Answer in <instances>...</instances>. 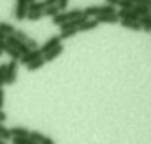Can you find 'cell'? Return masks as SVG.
Returning a JSON list of instances; mask_svg holds the SVG:
<instances>
[{
    "label": "cell",
    "mask_w": 151,
    "mask_h": 144,
    "mask_svg": "<svg viewBox=\"0 0 151 144\" xmlns=\"http://www.w3.org/2000/svg\"><path fill=\"white\" fill-rule=\"evenodd\" d=\"M117 6H119L121 9H133V4H132V2H128V0H119Z\"/></svg>",
    "instance_id": "22"
},
{
    "label": "cell",
    "mask_w": 151,
    "mask_h": 144,
    "mask_svg": "<svg viewBox=\"0 0 151 144\" xmlns=\"http://www.w3.org/2000/svg\"><path fill=\"white\" fill-rule=\"evenodd\" d=\"M117 2H119V0H105V4H109V6H112V7H116Z\"/></svg>",
    "instance_id": "25"
},
{
    "label": "cell",
    "mask_w": 151,
    "mask_h": 144,
    "mask_svg": "<svg viewBox=\"0 0 151 144\" xmlns=\"http://www.w3.org/2000/svg\"><path fill=\"white\" fill-rule=\"evenodd\" d=\"M137 22L140 23V29H142L144 32H151V14H146V16H140V18H139Z\"/></svg>",
    "instance_id": "11"
},
{
    "label": "cell",
    "mask_w": 151,
    "mask_h": 144,
    "mask_svg": "<svg viewBox=\"0 0 151 144\" xmlns=\"http://www.w3.org/2000/svg\"><path fill=\"white\" fill-rule=\"evenodd\" d=\"M39 57H43L41 55V52H39V48H36V50H29L27 53H23L22 57H20V60H18V64L22 62V64H29V62H32V60H36V59H39Z\"/></svg>",
    "instance_id": "6"
},
{
    "label": "cell",
    "mask_w": 151,
    "mask_h": 144,
    "mask_svg": "<svg viewBox=\"0 0 151 144\" xmlns=\"http://www.w3.org/2000/svg\"><path fill=\"white\" fill-rule=\"evenodd\" d=\"M4 45H6L4 41H0V55H2V53H4Z\"/></svg>",
    "instance_id": "27"
},
{
    "label": "cell",
    "mask_w": 151,
    "mask_h": 144,
    "mask_svg": "<svg viewBox=\"0 0 151 144\" xmlns=\"http://www.w3.org/2000/svg\"><path fill=\"white\" fill-rule=\"evenodd\" d=\"M0 144H6V140H0Z\"/></svg>",
    "instance_id": "29"
},
{
    "label": "cell",
    "mask_w": 151,
    "mask_h": 144,
    "mask_svg": "<svg viewBox=\"0 0 151 144\" xmlns=\"http://www.w3.org/2000/svg\"><path fill=\"white\" fill-rule=\"evenodd\" d=\"M14 25L13 23H7V22H0V32L2 34H6V36H11L13 32H14Z\"/></svg>",
    "instance_id": "14"
},
{
    "label": "cell",
    "mask_w": 151,
    "mask_h": 144,
    "mask_svg": "<svg viewBox=\"0 0 151 144\" xmlns=\"http://www.w3.org/2000/svg\"><path fill=\"white\" fill-rule=\"evenodd\" d=\"M98 27V23H96V20H93V18H87L84 23H80L78 25V29H77V32H89V30H94Z\"/></svg>",
    "instance_id": "9"
},
{
    "label": "cell",
    "mask_w": 151,
    "mask_h": 144,
    "mask_svg": "<svg viewBox=\"0 0 151 144\" xmlns=\"http://www.w3.org/2000/svg\"><path fill=\"white\" fill-rule=\"evenodd\" d=\"M6 119H7V116H6V112H4V110H0V123H4Z\"/></svg>",
    "instance_id": "26"
},
{
    "label": "cell",
    "mask_w": 151,
    "mask_h": 144,
    "mask_svg": "<svg viewBox=\"0 0 151 144\" xmlns=\"http://www.w3.org/2000/svg\"><path fill=\"white\" fill-rule=\"evenodd\" d=\"M29 137H30L36 144H39V142H41L46 135H43V133H41V132H37V130H30V132H29Z\"/></svg>",
    "instance_id": "18"
},
{
    "label": "cell",
    "mask_w": 151,
    "mask_h": 144,
    "mask_svg": "<svg viewBox=\"0 0 151 144\" xmlns=\"http://www.w3.org/2000/svg\"><path fill=\"white\" fill-rule=\"evenodd\" d=\"M45 64H46V62L43 60V57H39V59H36V60L29 62V64H27V69H29V71H37V69H41Z\"/></svg>",
    "instance_id": "13"
},
{
    "label": "cell",
    "mask_w": 151,
    "mask_h": 144,
    "mask_svg": "<svg viewBox=\"0 0 151 144\" xmlns=\"http://www.w3.org/2000/svg\"><path fill=\"white\" fill-rule=\"evenodd\" d=\"M62 41H60V37H59V34L57 36H52V37H48L43 45H39V52H41V55H45L46 52H50L52 48H55L57 45H60Z\"/></svg>",
    "instance_id": "5"
},
{
    "label": "cell",
    "mask_w": 151,
    "mask_h": 144,
    "mask_svg": "<svg viewBox=\"0 0 151 144\" xmlns=\"http://www.w3.org/2000/svg\"><path fill=\"white\" fill-rule=\"evenodd\" d=\"M93 20H96V23H98V25H100V23H119V18H117V14H116V13L101 14V16H96V18H93Z\"/></svg>",
    "instance_id": "8"
},
{
    "label": "cell",
    "mask_w": 151,
    "mask_h": 144,
    "mask_svg": "<svg viewBox=\"0 0 151 144\" xmlns=\"http://www.w3.org/2000/svg\"><path fill=\"white\" fill-rule=\"evenodd\" d=\"M68 4H69V0H57L55 6H57L59 11H66V9H68Z\"/></svg>",
    "instance_id": "20"
},
{
    "label": "cell",
    "mask_w": 151,
    "mask_h": 144,
    "mask_svg": "<svg viewBox=\"0 0 151 144\" xmlns=\"http://www.w3.org/2000/svg\"><path fill=\"white\" fill-rule=\"evenodd\" d=\"M128 2H132L133 6H146V7L151 6V0H128Z\"/></svg>",
    "instance_id": "21"
},
{
    "label": "cell",
    "mask_w": 151,
    "mask_h": 144,
    "mask_svg": "<svg viewBox=\"0 0 151 144\" xmlns=\"http://www.w3.org/2000/svg\"><path fill=\"white\" fill-rule=\"evenodd\" d=\"M133 13L140 18V16L149 14V7H146V6H133Z\"/></svg>",
    "instance_id": "19"
},
{
    "label": "cell",
    "mask_w": 151,
    "mask_h": 144,
    "mask_svg": "<svg viewBox=\"0 0 151 144\" xmlns=\"http://www.w3.org/2000/svg\"><path fill=\"white\" fill-rule=\"evenodd\" d=\"M62 50H64V46H62V43H60V45H57L55 48H52L50 52H46V53L43 55V60H45V62H52V60H55V59L62 53Z\"/></svg>",
    "instance_id": "7"
},
{
    "label": "cell",
    "mask_w": 151,
    "mask_h": 144,
    "mask_svg": "<svg viewBox=\"0 0 151 144\" xmlns=\"http://www.w3.org/2000/svg\"><path fill=\"white\" fill-rule=\"evenodd\" d=\"M43 18V11H27V16L25 20H30V22H39Z\"/></svg>",
    "instance_id": "16"
},
{
    "label": "cell",
    "mask_w": 151,
    "mask_h": 144,
    "mask_svg": "<svg viewBox=\"0 0 151 144\" xmlns=\"http://www.w3.org/2000/svg\"><path fill=\"white\" fill-rule=\"evenodd\" d=\"M4 53H7V55L11 57V60H20V57H22L14 48H11V46H7V45H4Z\"/></svg>",
    "instance_id": "17"
},
{
    "label": "cell",
    "mask_w": 151,
    "mask_h": 144,
    "mask_svg": "<svg viewBox=\"0 0 151 144\" xmlns=\"http://www.w3.org/2000/svg\"><path fill=\"white\" fill-rule=\"evenodd\" d=\"M6 39V34H2V32H0V41H4Z\"/></svg>",
    "instance_id": "28"
},
{
    "label": "cell",
    "mask_w": 151,
    "mask_h": 144,
    "mask_svg": "<svg viewBox=\"0 0 151 144\" xmlns=\"http://www.w3.org/2000/svg\"><path fill=\"white\" fill-rule=\"evenodd\" d=\"M29 132H30V130H27V128H23V126H13V128H9L11 139H13V137H29Z\"/></svg>",
    "instance_id": "10"
},
{
    "label": "cell",
    "mask_w": 151,
    "mask_h": 144,
    "mask_svg": "<svg viewBox=\"0 0 151 144\" xmlns=\"http://www.w3.org/2000/svg\"><path fill=\"white\" fill-rule=\"evenodd\" d=\"M29 11V0H16V7H14V20L23 22Z\"/></svg>",
    "instance_id": "4"
},
{
    "label": "cell",
    "mask_w": 151,
    "mask_h": 144,
    "mask_svg": "<svg viewBox=\"0 0 151 144\" xmlns=\"http://www.w3.org/2000/svg\"><path fill=\"white\" fill-rule=\"evenodd\" d=\"M110 13H116V7L109 6V4H101V6H89L86 9H82V14L86 18H96V16H101V14H110Z\"/></svg>",
    "instance_id": "1"
},
{
    "label": "cell",
    "mask_w": 151,
    "mask_h": 144,
    "mask_svg": "<svg viewBox=\"0 0 151 144\" xmlns=\"http://www.w3.org/2000/svg\"><path fill=\"white\" fill-rule=\"evenodd\" d=\"M78 16H82V9L78 7V9H66V11H60L55 18H52V23L53 25H62V23H66V22H71V20H75V18H78Z\"/></svg>",
    "instance_id": "2"
},
{
    "label": "cell",
    "mask_w": 151,
    "mask_h": 144,
    "mask_svg": "<svg viewBox=\"0 0 151 144\" xmlns=\"http://www.w3.org/2000/svg\"><path fill=\"white\" fill-rule=\"evenodd\" d=\"M59 13H60V11L57 9V6H50V7L43 9V16H46V18H55Z\"/></svg>",
    "instance_id": "15"
},
{
    "label": "cell",
    "mask_w": 151,
    "mask_h": 144,
    "mask_svg": "<svg viewBox=\"0 0 151 144\" xmlns=\"http://www.w3.org/2000/svg\"><path fill=\"white\" fill-rule=\"evenodd\" d=\"M16 75H18V60H9L6 64V75H4V84L13 86L16 82Z\"/></svg>",
    "instance_id": "3"
},
{
    "label": "cell",
    "mask_w": 151,
    "mask_h": 144,
    "mask_svg": "<svg viewBox=\"0 0 151 144\" xmlns=\"http://www.w3.org/2000/svg\"><path fill=\"white\" fill-rule=\"evenodd\" d=\"M119 23H121L124 29H130V30H140V23H139V22H133V20H119Z\"/></svg>",
    "instance_id": "12"
},
{
    "label": "cell",
    "mask_w": 151,
    "mask_h": 144,
    "mask_svg": "<svg viewBox=\"0 0 151 144\" xmlns=\"http://www.w3.org/2000/svg\"><path fill=\"white\" fill-rule=\"evenodd\" d=\"M39 144H55V142H53V139H50V137H45V139H43Z\"/></svg>",
    "instance_id": "24"
},
{
    "label": "cell",
    "mask_w": 151,
    "mask_h": 144,
    "mask_svg": "<svg viewBox=\"0 0 151 144\" xmlns=\"http://www.w3.org/2000/svg\"><path fill=\"white\" fill-rule=\"evenodd\" d=\"M4 98H6L4 89H0V110H2V107H4Z\"/></svg>",
    "instance_id": "23"
}]
</instances>
